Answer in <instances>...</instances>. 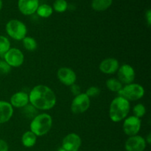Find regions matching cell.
Here are the masks:
<instances>
[{
    "label": "cell",
    "instance_id": "1",
    "mask_svg": "<svg viewBox=\"0 0 151 151\" xmlns=\"http://www.w3.org/2000/svg\"><path fill=\"white\" fill-rule=\"evenodd\" d=\"M29 104L38 111L52 109L57 103L55 93L48 86L39 84L34 86L29 94Z\"/></svg>",
    "mask_w": 151,
    "mask_h": 151
},
{
    "label": "cell",
    "instance_id": "2",
    "mask_svg": "<svg viewBox=\"0 0 151 151\" xmlns=\"http://www.w3.org/2000/svg\"><path fill=\"white\" fill-rule=\"evenodd\" d=\"M130 110V102L124 97L117 96L111 102L109 111V118L114 122H120L128 116Z\"/></svg>",
    "mask_w": 151,
    "mask_h": 151
},
{
    "label": "cell",
    "instance_id": "3",
    "mask_svg": "<svg viewBox=\"0 0 151 151\" xmlns=\"http://www.w3.org/2000/svg\"><path fill=\"white\" fill-rule=\"evenodd\" d=\"M52 117L48 113L38 114L31 119L29 131H32L37 137L47 135L52 128Z\"/></svg>",
    "mask_w": 151,
    "mask_h": 151
},
{
    "label": "cell",
    "instance_id": "4",
    "mask_svg": "<svg viewBox=\"0 0 151 151\" xmlns=\"http://www.w3.org/2000/svg\"><path fill=\"white\" fill-rule=\"evenodd\" d=\"M7 35L12 39L22 41L27 34V27L23 22L18 19H11L5 25Z\"/></svg>",
    "mask_w": 151,
    "mask_h": 151
},
{
    "label": "cell",
    "instance_id": "5",
    "mask_svg": "<svg viewBox=\"0 0 151 151\" xmlns=\"http://www.w3.org/2000/svg\"><path fill=\"white\" fill-rule=\"evenodd\" d=\"M144 87L139 83H132L124 85L121 91L118 93V96L124 97L128 101H138L145 95Z\"/></svg>",
    "mask_w": 151,
    "mask_h": 151
},
{
    "label": "cell",
    "instance_id": "6",
    "mask_svg": "<svg viewBox=\"0 0 151 151\" xmlns=\"http://www.w3.org/2000/svg\"><path fill=\"white\" fill-rule=\"evenodd\" d=\"M91 105V100L86 94L81 92V94L75 96L71 103V111L75 114H81L85 113L89 109Z\"/></svg>",
    "mask_w": 151,
    "mask_h": 151
},
{
    "label": "cell",
    "instance_id": "7",
    "mask_svg": "<svg viewBox=\"0 0 151 151\" xmlns=\"http://www.w3.org/2000/svg\"><path fill=\"white\" fill-rule=\"evenodd\" d=\"M2 58L11 68L20 67L24 62V55L22 50L16 47H10Z\"/></svg>",
    "mask_w": 151,
    "mask_h": 151
},
{
    "label": "cell",
    "instance_id": "8",
    "mask_svg": "<svg viewBox=\"0 0 151 151\" xmlns=\"http://www.w3.org/2000/svg\"><path fill=\"white\" fill-rule=\"evenodd\" d=\"M142 121L141 119L134 116H128L123 120L122 123V131L126 136L133 137L138 135L141 130Z\"/></svg>",
    "mask_w": 151,
    "mask_h": 151
},
{
    "label": "cell",
    "instance_id": "9",
    "mask_svg": "<svg viewBox=\"0 0 151 151\" xmlns=\"http://www.w3.org/2000/svg\"><path fill=\"white\" fill-rule=\"evenodd\" d=\"M117 79L124 85L134 83L136 78L135 69L131 65L128 63H124L122 66H119L117 72Z\"/></svg>",
    "mask_w": 151,
    "mask_h": 151
},
{
    "label": "cell",
    "instance_id": "10",
    "mask_svg": "<svg viewBox=\"0 0 151 151\" xmlns=\"http://www.w3.org/2000/svg\"><path fill=\"white\" fill-rule=\"evenodd\" d=\"M57 78L58 81L66 86H71L77 81V75L75 71L69 67H60L57 71Z\"/></svg>",
    "mask_w": 151,
    "mask_h": 151
},
{
    "label": "cell",
    "instance_id": "11",
    "mask_svg": "<svg viewBox=\"0 0 151 151\" xmlns=\"http://www.w3.org/2000/svg\"><path fill=\"white\" fill-rule=\"evenodd\" d=\"M82 145V139L78 134L70 133L63 137L62 147L66 151H79Z\"/></svg>",
    "mask_w": 151,
    "mask_h": 151
},
{
    "label": "cell",
    "instance_id": "12",
    "mask_svg": "<svg viewBox=\"0 0 151 151\" xmlns=\"http://www.w3.org/2000/svg\"><path fill=\"white\" fill-rule=\"evenodd\" d=\"M147 145L144 137L135 135L127 139L125 142V151H145Z\"/></svg>",
    "mask_w": 151,
    "mask_h": 151
},
{
    "label": "cell",
    "instance_id": "13",
    "mask_svg": "<svg viewBox=\"0 0 151 151\" xmlns=\"http://www.w3.org/2000/svg\"><path fill=\"white\" fill-rule=\"evenodd\" d=\"M119 60L114 58H107L102 60L99 64V69L105 75H114L116 73L119 67Z\"/></svg>",
    "mask_w": 151,
    "mask_h": 151
},
{
    "label": "cell",
    "instance_id": "14",
    "mask_svg": "<svg viewBox=\"0 0 151 151\" xmlns=\"http://www.w3.org/2000/svg\"><path fill=\"white\" fill-rule=\"evenodd\" d=\"M39 6V0H19L18 8L24 16H31L36 13Z\"/></svg>",
    "mask_w": 151,
    "mask_h": 151
},
{
    "label": "cell",
    "instance_id": "15",
    "mask_svg": "<svg viewBox=\"0 0 151 151\" xmlns=\"http://www.w3.org/2000/svg\"><path fill=\"white\" fill-rule=\"evenodd\" d=\"M13 109H23L29 103V94L23 91L15 92L10 97V102Z\"/></svg>",
    "mask_w": 151,
    "mask_h": 151
},
{
    "label": "cell",
    "instance_id": "16",
    "mask_svg": "<svg viewBox=\"0 0 151 151\" xmlns=\"http://www.w3.org/2000/svg\"><path fill=\"white\" fill-rule=\"evenodd\" d=\"M14 109L9 102L0 100V125L7 123L13 115Z\"/></svg>",
    "mask_w": 151,
    "mask_h": 151
},
{
    "label": "cell",
    "instance_id": "17",
    "mask_svg": "<svg viewBox=\"0 0 151 151\" xmlns=\"http://www.w3.org/2000/svg\"><path fill=\"white\" fill-rule=\"evenodd\" d=\"M37 138L38 137L29 130L24 133L23 135L22 136L21 141H22V144L24 147H27V148H30L36 144Z\"/></svg>",
    "mask_w": 151,
    "mask_h": 151
},
{
    "label": "cell",
    "instance_id": "18",
    "mask_svg": "<svg viewBox=\"0 0 151 151\" xmlns=\"http://www.w3.org/2000/svg\"><path fill=\"white\" fill-rule=\"evenodd\" d=\"M113 0H92L91 7L97 12L105 11L111 6Z\"/></svg>",
    "mask_w": 151,
    "mask_h": 151
},
{
    "label": "cell",
    "instance_id": "19",
    "mask_svg": "<svg viewBox=\"0 0 151 151\" xmlns=\"http://www.w3.org/2000/svg\"><path fill=\"white\" fill-rule=\"evenodd\" d=\"M106 88L112 92L119 93L123 87V84L116 78H110L106 82Z\"/></svg>",
    "mask_w": 151,
    "mask_h": 151
},
{
    "label": "cell",
    "instance_id": "20",
    "mask_svg": "<svg viewBox=\"0 0 151 151\" xmlns=\"http://www.w3.org/2000/svg\"><path fill=\"white\" fill-rule=\"evenodd\" d=\"M22 42L24 48L29 52L35 51L38 47V43H37L36 40L31 36L27 35L22 40Z\"/></svg>",
    "mask_w": 151,
    "mask_h": 151
},
{
    "label": "cell",
    "instance_id": "21",
    "mask_svg": "<svg viewBox=\"0 0 151 151\" xmlns=\"http://www.w3.org/2000/svg\"><path fill=\"white\" fill-rule=\"evenodd\" d=\"M36 13L40 17L49 18L52 14L53 9L50 4H43L38 6V9L36 10Z\"/></svg>",
    "mask_w": 151,
    "mask_h": 151
},
{
    "label": "cell",
    "instance_id": "22",
    "mask_svg": "<svg viewBox=\"0 0 151 151\" xmlns=\"http://www.w3.org/2000/svg\"><path fill=\"white\" fill-rule=\"evenodd\" d=\"M11 47V43L9 38L4 35H0V56L3 57L4 53Z\"/></svg>",
    "mask_w": 151,
    "mask_h": 151
},
{
    "label": "cell",
    "instance_id": "23",
    "mask_svg": "<svg viewBox=\"0 0 151 151\" xmlns=\"http://www.w3.org/2000/svg\"><path fill=\"white\" fill-rule=\"evenodd\" d=\"M133 116H136V117L141 119L146 114V108L142 103H138V104L135 105L132 109Z\"/></svg>",
    "mask_w": 151,
    "mask_h": 151
},
{
    "label": "cell",
    "instance_id": "24",
    "mask_svg": "<svg viewBox=\"0 0 151 151\" xmlns=\"http://www.w3.org/2000/svg\"><path fill=\"white\" fill-rule=\"evenodd\" d=\"M68 8V3L66 0H55L53 3V10L58 13H63Z\"/></svg>",
    "mask_w": 151,
    "mask_h": 151
},
{
    "label": "cell",
    "instance_id": "25",
    "mask_svg": "<svg viewBox=\"0 0 151 151\" xmlns=\"http://www.w3.org/2000/svg\"><path fill=\"white\" fill-rule=\"evenodd\" d=\"M22 109H23V114L25 116V117H28L31 119L38 114V113H37V111L38 110L35 108H34L32 105L29 104V103Z\"/></svg>",
    "mask_w": 151,
    "mask_h": 151
},
{
    "label": "cell",
    "instance_id": "26",
    "mask_svg": "<svg viewBox=\"0 0 151 151\" xmlns=\"http://www.w3.org/2000/svg\"><path fill=\"white\" fill-rule=\"evenodd\" d=\"M100 92H101V89L98 86H92L88 87L85 93L89 98H91V97H95L99 96L100 94Z\"/></svg>",
    "mask_w": 151,
    "mask_h": 151
},
{
    "label": "cell",
    "instance_id": "27",
    "mask_svg": "<svg viewBox=\"0 0 151 151\" xmlns=\"http://www.w3.org/2000/svg\"><path fill=\"white\" fill-rule=\"evenodd\" d=\"M10 71H11V67L2 59V60L0 63V73L7 75Z\"/></svg>",
    "mask_w": 151,
    "mask_h": 151
},
{
    "label": "cell",
    "instance_id": "28",
    "mask_svg": "<svg viewBox=\"0 0 151 151\" xmlns=\"http://www.w3.org/2000/svg\"><path fill=\"white\" fill-rule=\"evenodd\" d=\"M70 87V91L71 92H72V94H73L74 97L76 95H78V94H81V87H80V86H78V84L75 83L73 84V85H72Z\"/></svg>",
    "mask_w": 151,
    "mask_h": 151
},
{
    "label": "cell",
    "instance_id": "29",
    "mask_svg": "<svg viewBox=\"0 0 151 151\" xmlns=\"http://www.w3.org/2000/svg\"><path fill=\"white\" fill-rule=\"evenodd\" d=\"M0 151H9L8 144L2 139H0Z\"/></svg>",
    "mask_w": 151,
    "mask_h": 151
},
{
    "label": "cell",
    "instance_id": "30",
    "mask_svg": "<svg viewBox=\"0 0 151 151\" xmlns=\"http://www.w3.org/2000/svg\"><path fill=\"white\" fill-rule=\"evenodd\" d=\"M145 20L149 27L151 25V10L149 9L145 13Z\"/></svg>",
    "mask_w": 151,
    "mask_h": 151
},
{
    "label": "cell",
    "instance_id": "31",
    "mask_svg": "<svg viewBox=\"0 0 151 151\" xmlns=\"http://www.w3.org/2000/svg\"><path fill=\"white\" fill-rule=\"evenodd\" d=\"M145 139L147 145H150V143H151V134H150V133H149V134H147V137L145 138Z\"/></svg>",
    "mask_w": 151,
    "mask_h": 151
},
{
    "label": "cell",
    "instance_id": "32",
    "mask_svg": "<svg viewBox=\"0 0 151 151\" xmlns=\"http://www.w3.org/2000/svg\"><path fill=\"white\" fill-rule=\"evenodd\" d=\"M2 6H3V2H2V0H0V11H1V8H2Z\"/></svg>",
    "mask_w": 151,
    "mask_h": 151
},
{
    "label": "cell",
    "instance_id": "33",
    "mask_svg": "<svg viewBox=\"0 0 151 151\" xmlns=\"http://www.w3.org/2000/svg\"><path fill=\"white\" fill-rule=\"evenodd\" d=\"M58 151H66V150H65L64 149H63V147H60V148H59V149H58Z\"/></svg>",
    "mask_w": 151,
    "mask_h": 151
},
{
    "label": "cell",
    "instance_id": "34",
    "mask_svg": "<svg viewBox=\"0 0 151 151\" xmlns=\"http://www.w3.org/2000/svg\"><path fill=\"white\" fill-rule=\"evenodd\" d=\"M1 60H2V59H1V56H0V63H1Z\"/></svg>",
    "mask_w": 151,
    "mask_h": 151
}]
</instances>
